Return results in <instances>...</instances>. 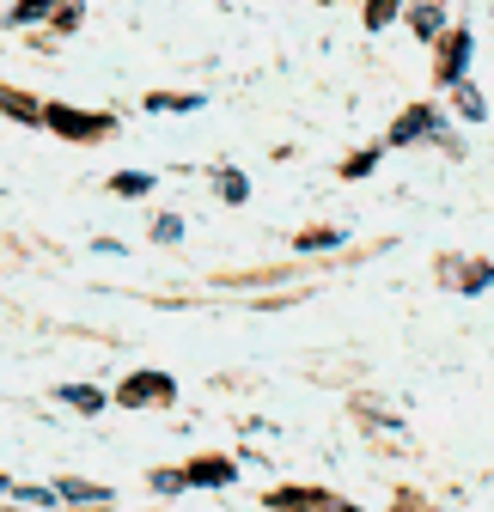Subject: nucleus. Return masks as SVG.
<instances>
[{
    "label": "nucleus",
    "instance_id": "1",
    "mask_svg": "<svg viewBox=\"0 0 494 512\" xmlns=\"http://www.w3.org/2000/svg\"><path fill=\"white\" fill-rule=\"evenodd\" d=\"M43 122L55 128L61 141H98V135H110V116H86V110H68V104H43Z\"/></svg>",
    "mask_w": 494,
    "mask_h": 512
},
{
    "label": "nucleus",
    "instance_id": "2",
    "mask_svg": "<svg viewBox=\"0 0 494 512\" xmlns=\"http://www.w3.org/2000/svg\"><path fill=\"white\" fill-rule=\"evenodd\" d=\"M171 397H177V384L165 372H135V378L116 384V403L122 409H153V403H171Z\"/></svg>",
    "mask_w": 494,
    "mask_h": 512
},
{
    "label": "nucleus",
    "instance_id": "3",
    "mask_svg": "<svg viewBox=\"0 0 494 512\" xmlns=\"http://www.w3.org/2000/svg\"><path fill=\"white\" fill-rule=\"evenodd\" d=\"M464 68H470V31H458V37H446V43H440V68H434V74H440L446 86H458V80H464Z\"/></svg>",
    "mask_w": 494,
    "mask_h": 512
},
{
    "label": "nucleus",
    "instance_id": "4",
    "mask_svg": "<svg viewBox=\"0 0 494 512\" xmlns=\"http://www.w3.org/2000/svg\"><path fill=\"white\" fill-rule=\"evenodd\" d=\"M0 110L19 116V122H43V104H37L31 92H19V86H0Z\"/></svg>",
    "mask_w": 494,
    "mask_h": 512
},
{
    "label": "nucleus",
    "instance_id": "5",
    "mask_svg": "<svg viewBox=\"0 0 494 512\" xmlns=\"http://www.w3.org/2000/svg\"><path fill=\"white\" fill-rule=\"evenodd\" d=\"M275 512H324L330 506V494H305V488H281L275 500H269Z\"/></svg>",
    "mask_w": 494,
    "mask_h": 512
},
{
    "label": "nucleus",
    "instance_id": "6",
    "mask_svg": "<svg viewBox=\"0 0 494 512\" xmlns=\"http://www.w3.org/2000/svg\"><path fill=\"white\" fill-rule=\"evenodd\" d=\"M55 494H61V500H80V506H104V500H110V488H98V482H74V476H61Z\"/></svg>",
    "mask_w": 494,
    "mask_h": 512
},
{
    "label": "nucleus",
    "instance_id": "7",
    "mask_svg": "<svg viewBox=\"0 0 494 512\" xmlns=\"http://www.w3.org/2000/svg\"><path fill=\"white\" fill-rule=\"evenodd\" d=\"M421 135H434V110H409V116H397V128H391V141H421Z\"/></svg>",
    "mask_w": 494,
    "mask_h": 512
},
{
    "label": "nucleus",
    "instance_id": "8",
    "mask_svg": "<svg viewBox=\"0 0 494 512\" xmlns=\"http://www.w3.org/2000/svg\"><path fill=\"white\" fill-rule=\"evenodd\" d=\"M183 482H232V464H226V458H196Z\"/></svg>",
    "mask_w": 494,
    "mask_h": 512
},
{
    "label": "nucleus",
    "instance_id": "9",
    "mask_svg": "<svg viewBox=\"0 0 494 512\" xmlns=\"http://www.w3.org/2000/svg\"><path fill=\"white\" fill-rule=\"evenodd\" d=\"M61 403H74L80 415H98V409H104V397L92 391V384H74V391H61Z\"/></svg>",
    "mask_w": 494,
    "mask_h": 512
},
{
    "label": "nucleus",
    "instance_id": "10",
    "mask_svg": "<svg viewBox=\"0 0 494 512\" xmlns=\"http://www.w3.org/2000/svg\"><path fill=\"white\" fill-rule=\"evenodd\" d=\"M147 189H153V177H141V171H122L116 177V196H147Z\"/></svg>",
    "mask_w": 494,
    "mask_h": 512
},
{
    "label": "nucleus",
    "instance_id": "11",
    "mask_svg": "<svg viewBox=\"0 0 494 512\" xmlns=\"http://www.w3.org/2000/svg\"><path fill=\"white\" fill-rule=\"evenodd\" d=\"M391 19H397V0H366V25H373V31L391 25Z\"/></svg>",
    "mask_w": 494,
    "mask_h": 512
},
{
    "label": "nucleus",
    "instance_id": "12",
    "mask_svg": "<svg viewBox=\"0 0 494 512\" xmlns=\"http://www.w3.org/2000/svg\"><path fill=\"white\" fill-rule=\"evenodd\" d=\"M43 13H49V0H19L7 19H13V25H31V19H43Z\"/></svg>",
    "mask_w": 494,
    "mask_h": 512
},
{
    "label": "nucleus",
    "instance_id": "13",
    "mask_svg": "<svg viewBox=\"0 0 494 512\" xmlns=\"http://www.w3.org/2000/svg\"><path fill=\"white\" fill-rule=\"evenodd\" d=\"M415 31H421V37L440 31V7H434V0H427V7H415Z\"/></svg>",
    "mask_w": 494,
    "mask_h": 512
},
{
    "label": "nucleus",
    "instance_id": "14",
    "mask_svg": "<svg viewBox=\"0 0 494 512\" xmlns=\"http://www.w3.org/2000/svg\"><path fill=\"white\" fill-rule=\"evenodd\" d=\"M196 104H202V98H165V92L147 98V110H196Z\"/></svg>",
    "mask_w": 494,
    "mask_h": 512
},
{
    "label": "nucleus",
    "instance_id": "15",
    "mask_svg": "<svg viewBox=\"0 0 494 512\" xmlns=\"http://www.w3.org/2000/svg\"><path fill=\"white\" fill-rule=\"evenodd\" d=\"M330 244H342V232H305L299 238V250H330Z\"/></svg>",
    "mask_w": 494,
    "mask_h": 512
},
{
    "label": "nucleus",
    "instance_id": "16",
    "mask_svg": "<svg viewBox=\"0 0 494 512\" xmlns=\"http://www.w3.org/2000/svg\"><path fill=\"white\" fill-rule=\"evenodd\" d=\"M458 110H464V116H488V110H482V98H476L464 80H458Z\"/></svg>",
    "mask_w": 494,
    "mask_h": 512
},
{
    "label": "nucleus",
    "instance_id": "17",
    "mask_svg": "<svg viewBox=\"0 0 494 512\" xmlns=\"http://www.w3.org/2000/svg\"><path fill=\"white\" fill-rule=\"evenodd\" d=\"M220 196H226V202H244V177H238V171L220 177Z\"/></svg>",
    "mask_w": 494,
    "mask_h": 512
},
{
    "label": "nucleus",
    "instance_id": "18",
    "mask_svg": "<svg viewBox=\"0 0 494 512\" xmlns=\"http://www.w3.org/2000/svg\"><path fill=\"white\" fill-rule=\"evenodd\" d=\"M373 159H379V153H354V159L342 165V177H366V171H373Z\"/></svg>",
    "mask_w": 494,
    "mask_h": 512
},
{
    "label": "nucleus",
    "instance_id": "19",
    "mask_svg": "<svg viewBox=\"0 0 494 512\" xmlns=\"http://www.w3.org/2000/svg\"><path fill=\"white\" fill-rule=\"evenodd\" d=\"M55 25H61V31L80 25V7H74V0H61V7H55Z\"/></svg>",
    "mask_w": 494,
    "mask_h": 512
},
{
    "label": "nucleus",
    "instance_id": "20",
    "mask_svg": "<svg viewBox=\"0 0 494 512\" xmlns=\"http://www.w3.org/2000/svg\"><path fill=\"white\" fill-rule=\"evenodd\" d=\"M153 488H159V494H177V488H183V476H177V470H153Z\"/></svg>",
    "mask_w": 494,
    "mask_h": 512
},
{
    "label": "nucleus",
    "instance_id": "21",
    "mask_svg": "<svg viewBox=\"0 0 494 512\" xmlns=\"http://www.w3.org/2000/svg\"><path fill=\"white\" fill-rule=\"evenodd\" d=\"M397 512H427V506H409V500H403V506H397Z\"/></svg>",
    "mask_w": 494,
    "mask_h": 512
},
{
    "label": "nucleus",
    "instance_id": "22",
    "mask_svg": "<svg viewBox=\"0 0 494 512\" xmlns=\"http://www.w3.org/2000/svg\"><path fill=\"white\" fill-rule=\"evenodd\" d=\"M336 512H360V506H336Z\"/></svg>",
    "mask_w": 494,
    "mask_h": 512
},
{
    "label": "nucleus",
    "instance_id": "23",
    "mask_svg": "<svg viewBox=\"0 0 494 512\" xmlns=\"http://www.w3.org/2000/svg\"><path fill=\"white\" fill-rule=\"evenodd\" d=\"M0 488H7V482H0Z\"/></svg>",
    "mask_w": 494,
    "mask_h": 512
}]
</instances>
